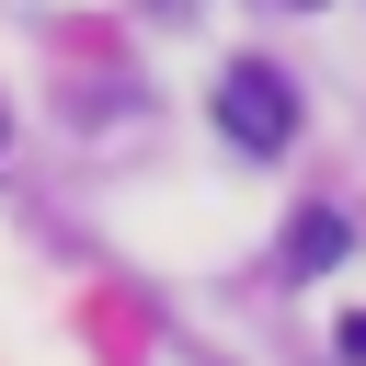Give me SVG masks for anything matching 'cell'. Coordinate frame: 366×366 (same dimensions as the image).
Here are the masks:
<instances>
[{
	"mask_svg": "<svg viewBox=\"0 0 366 366\" xmlns=\"http://www.w3.org/2000/svg\"><path fill=\"white\" fill-rule=\"evenodd\" d=\"M217 126H229V149H252V160H274V149L297 137V92H286V69H263V57H240V69L217 80Z\"/></svg>",
	"mask_w": 366,
	"mask_h": 366,
	"instance_id": "6da1fadb",
	"label": "cell"
},
{
	"mask_svg": "<svg viewBox=\"0 0 366 366\" xmlns=\"http://www.w3.org/2000/svg\"><path fill=\"white\" fill-rule=\"evenodd\" d=\"M332 252H343V217H332V206H309V217L286 229V274H320Z\"/></svg>",
	"mask_w": 366,
	"mask_h": 366,
	"instance_id": "7a4b0ae2",
	"label": "cell"
},
{
	"mask_svg": "<svg viewBox=\"0 0 366 366\" xmlns=\"http://www.w3.org/2000/svg\"><path fill=\"white\" fill-rule=\"evenodd\" d=\"M343 355H355V366H366V320H343Z\"/></svg>",
	"mask_w": 366,
	"mask_h": 366,
	"instance_id": "3957f363",
	"label": "cell"
}]
</instances>
